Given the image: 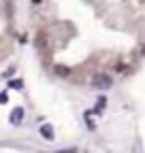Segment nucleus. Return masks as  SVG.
Here are the masks:
<instances>
[{"mask_svg": "<svg viewBox=\"0 0 145 153\" xmlns=\"http://www.w3.org/2000/svg\"><path fill=\"white\" fill-rule=\"evenodd\" d=\"M9 102V96H7V91H2L0 94V104H7Z\"/></svg>", "mask_w": 145, "mask_h": 153, "instance_id": "obj_6", "label": "nucleus"}, {"mask_svg": "<svg viewBox=\"0 0 145 153\" xmlns=\"http://www.w3.org/2000/svg\"><path fill=\"white\" fill-rule=\"evenodd\" d=\"M32 2H34V4H41V2H43V0H32Z\"/></svg>", "mask_w": 145, "mask_h": 153, "instance_id": "obj_9", "label": "nucleus"}, {"mask_svg": "<svg viewBox=\"0 0 145 153\" xmlns=\"http://www.w3.org/2000/svg\"><path fill=\"white\" fill-rule=\"evenodd\" d=\"M56 153H77L75 149H62V151H56Z\"/></svg>", "mask_w": 145, "mask_h": 153, "instance_id": "obj_8", "label": "nucleus"}, {"mask_svg": "<svg viewBox=\"0 0 145 153\" xmlns=\"http://www.w3.org/2000/svg\"><path fill=\"white\" fill-rule=\"evenodd\" d=\"M24 115H26V113H24L22 106H15V108L11 111V115H9V121H11L13 126H19V123L24 121Z\"/></svg>", "mask_w": 145, "mask_h": 153, "instance_id": "obj_2", "label": "nucleus"}, {"mask_svg": "<svg viewBox=\"0 0 145 153\" xmlns=\"http://www.w3.org/2000/svg\"><path fill=\"white\" fill-rule=\"evenodd\" d=\"M56 72H58V74H60V76H66V74H68V72H70V70H68V68H66V66H56Z\"/></svg>", "mask_w": 145, "mask_h": 153, "instance_id": "obj_5", "label": "nucleus"}, {"mask_svg": "<svg viewBox=\"0 0 145 153\" xmlns=\"http://www.w3.org/2000/svg\"><path fill=\"white\" fill-rule=\"evenodd\" d=\"M111 83H113V79H111V76H109V74H94L92 76V85L94 87H100V89H109V87H111Z\"/></svg>", "mask_w": 145, "mask_h": 153, "instance_id": "obj_1", "label": "nucleus"}, {"mask_svg": "<svg viewBox=\"0 0 145 153\" xmlns=\"http://www.w3.org/2000/svg\"><path fill=\"white\" fill-rule=\"evenodd\" d=\"M9 87L11 89H22L24 87V81L22 79H13V81H9Z\"/></svg>", "mask_w": 145, "mask_h": 153, "instance_id": "obj_4", "label": "nucleus"}, {"mask_svg": "<svg viewBox=\"0 0 145 153\" xmlns=\"http://www.w3.org/2000/svg\"><path fill=\"white\" fill-rule=\"evenodd\" d=\"M41 136H43L45 140H53V136H56V134H53V128H51L49 123H45V126L41 128Z\"/></svg>", "mask_w": 145, "mask_h": 153, "instance_id": "obj_3", "label": "nucleus"}, {"mask_svg": "<svg viewBox=\"0 0 145 153\" xmlns=\"http://www.w3.org/2000/svg\"><path fill=\"white\" fill-rule=\"evenodd\" d=\"M107 104V98H98V104H96V111H100L102 106Z\"/></svg>", "mask_w": 145, "mask_h": 153, "instance_id": "obj_7", "label": "nucleus"}]
</instances>
